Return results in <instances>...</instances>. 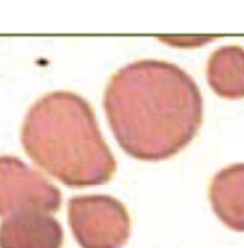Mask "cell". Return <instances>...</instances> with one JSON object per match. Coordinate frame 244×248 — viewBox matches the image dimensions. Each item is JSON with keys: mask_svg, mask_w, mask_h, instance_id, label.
Masks as SVG:
<instances>
[{"mask_svg": "<svg viewBox=\"0 0 244 248\" xmlns=\"http://www.w3.org/2000/svg\"><path fill=\"white\" fill-rule=\"evenodd\" d=\"M61 204V191L39 171L17 156H0V217L26 211L56 213Z\"/></svg>", "mask_w": 244, "mask_h": 248, "instance_id": "277c9868", "label": "cell"}, {"mask_svg": "<svg viewBox=\"0 0 244 248\" xmlns=\"http://www.w3.org/2000/svg\"><path fill=\"white\" fill-rule=\"evenodd\" d=\"M104 109L119 146L141 161L177 155L203 122L200 88L187 72L163 61H138L114 73Z\"/></svg>", "mask_w": 244, "mask_h": 248, "instance_id": "6da1fadb", "label": "cell"}, {"mask_svg": "<svg viewBox=\"0 0 244 248\" xmlns=\"http://www.w3.org/2000/svg\"><path fill=\"white\" fill-rule=\"evenodd\" d=\"M163 42H167L173 46H179V47H188V42L193 45V46H198V45H203V43H207L211 42L214 37H210V36H203V37H198V36H191V37H184V36H163L160 37Z\"/></svg>", "mask_w": 244, "mask_h": 248, "instance_id": "ba28073f", "label": "cell"}, {"mask_svg": "<svg viewBox=\"0 0 244 248\" xmlns=\"http://www.w3.org/2000/svg\"><path fill=\"white\" fill-rule=\"evenodd\" d=\"M72 234L82 248H122L131 219L124 204L109 195H79L69 200Z\"/></svg>", "mask_w": 244, "mask_h": 248, "instance_id": "3957f363", "label": "cell"}, {"mask_svg": "<svg viewBox=\"0 0 244 248\" xmlns=\"http://www.w3.org/2000/svg\"><path fill=\"white\" fill-rule=\"evenodd\" d=\"M210 201L228 228L244 232V164L230 165L215 174L210 185Z\"/></svg>", "mask_w": 244, "mask_h": 248, "instance_id": "8992f818", "label": "cell"}, {"mask_svg": "<svg viewBox=\"0 0 244 248\" xmlns=\"http://www.w3.org/2000/svg\"><path fill=\"white\" fill-rule=\"evenodd\" d=\"M62 227L49 213L13 214L0 224V248H62Z\"/></svg>", "mask_w": 244, "mask_h": 248, "instance_id": "5b68a950", "label": "cell"}, {"mask_svg": "<svg viewBox=\"0 0 244 248\" xmlns=\"http://www.w3.org/2000/svg\"><path fill=\"white\" fill-rule=\"evenodd\" d=\"M20 140L37 167L68 186L102 185L115 174L116 161L92 108L73 92L56 91L37 99L26 113Z\"/></svg>", "mask_w": 244, "mask_h": 248, "instance_id": "7a4b0ae2", "label": "cell"}, {"mask_svg": "<svg viewBox=\"0 0 244 248\" xmlns=\"http://www.w3.org/2000/svg\"><path fill=\"white\" fill-rule=\"evenodd\" d=\"M207 80L221 98H244V49L224 46L212 52L207 63Z\"/></svg>", "mask_w": 244, "mask_h": 248, "instance_id": "52a82bcc", "label": "cell"}]
</instances>
